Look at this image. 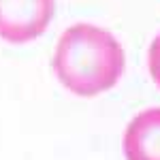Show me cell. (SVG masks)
<instances>
[{"instance_id":"obj_1","label":"cell","mask_w":160,"mask_h":160,"mask_svg":"<svg viewBox=\"0 0 160 160\" xmlns=\"http://www.w3.org/2000/svg\"><path fill=\"white\" fill-rule=\"evenodd\" d=\"M51 66L68 92L92 98L120 81L126 53L109 30L94 24H73L58 38Z\"/></svg>"},{"instance_id":"obj_2","label":"cell","mask_w":160,"mask_h":160,"mask_svg":"<svg viewBox=\"0 0 160 160\" xmlns=\"http://www.w3.org/2000/svg\"><path fill=\"white\" fill-rule=\"evenodd\" d=\"M56 13V0H0V38L24 45L45 34Z\"/></svg>"},{"instance_id":"obj_3","label":"cell","mask_w":160,"mask_h":160,"mask_svg":"<svg viewBox=\"0 0 160 160\" xmlns=\"http://www.w3.org/2000/svg\"><path fill=\"white\" fill-rule=\"evenodd\" d=\"M126 160H160V107L137 113L124 130Z\"/></svg>"},{"instance_id":"obj_4","label":"cell","mask_w":160,"mask_h":160,"mask_svg":"<svg viewBox=\"0 0 160 160\" xmlns=\"http://www.w3.org/2000/svg\"><path fill=\"white\" fill-rule=\"evenodd\" d=\"M148 71L154 79V83L160 88V34L152 41L148 49Z\"/></svg>"}]
</instances>
